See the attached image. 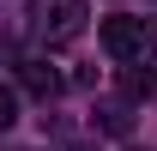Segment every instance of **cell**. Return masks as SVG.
<instances>
[{
    "label": "cell",
    "mask_w": 157,
    "mask_h": 151,
    "mask_svg": "<svg viewBox=\"0 0 157 151\" xmlns=\"http://www.w3.org/2000/svg\"><path fill=\"white\" fill-rule=\"evenodd\" d=\"M18 79H24V91H36V97H55V91H60V73L48 67V60H24Z\"/></svg>",
    "instance_id": "obj_3"
},
{
    "label": "cell",
    "mask_w": 157,
    "mask_h": 151,
    "mask_svg": "<svg viewBox=\"0 0 157 151\" xmlns=\"http://www.w3.org/2000/svg\"><path fill=\"white\" fill-rule=\"evenodd\" d=\"M127 73H121V85H127V97H151V79L145 73H133V60H121Z\"/></svg>",
    "instance_id": "obj_5"
},
{
    "label": "cell",
    "mask_w": 157,
    "mask_h": 151,
    "mask_svg": "<svg viewBox=\"0 0 157 151\" xmlns=\"http://www.w3.org/2000/svg\"><path fill=\"white\" fill-rule=\"evenodd\" d=\"M103 55L109 60H145V48H151V24L133 18V12H115V18H103Z\"/></svg>",
    "instance_id": "obj_2"
},
{
    "label": "cell",
    "mask_w": 157,
    "mask_h": 151,
    "mask_svg": "<svg viewBox=\"0 0 157 151\" xmlns=\"http://www.w3.org/2000/svg\"><path fill=\"white\" fill-rule=\"evenodd\" d=\"M12 121H18V91H12V85H0V133L12 127Z\"/></svg>",
    "instance_id": "obj_4"
},
{
    "label": "cell",
    "mask_w": 157,
    "mask_h": 151,
    "mask_svg": "<svg viewBox=\"0 0 157 151\" xmlns=\"http://www.w3.org/2000/svg\"><path fill=\"white\" fill-rule=\"evenodd\" d=\"M85 30V0H30V37L60 48Z\"/></svg>",
    "instance_id": "obj_1"
}]
</instances>
